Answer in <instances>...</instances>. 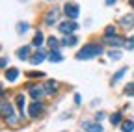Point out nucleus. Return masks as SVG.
Here are the masks:
<instances>
[{
  "label": "nucleus",
  "instance_id": "nucleus-19",
  "mask_svg": "<svg viewBox=\"0 0 134 132\" xmlns=\"http://www.w3.org/2000/svg\"><path fill=\"white\" fill-rule=\"evenodd\" d=\"M43 41H45V37H43V34H41V32H37V34H36V37H34V41H32V45L39 48V47L43 45Z\"/></svg>",
  "mask_w": 134,
  "mask_h": 132
},
{
  "label": "nucleus",
  "instance_id": "nucleus-27",
  "mask_svg": "<svg viewBox=\"0 0 134 132\" xmlns=\"http://www.w3.org/2000/svg\"><path fill=\"white\" fill-rule=\"evenodd\" d=\"M108 56H110L112 60H119V58H121V52H114V50H110Z\"/></svg>",
  "mask_w": 134,
  "mask_h": 132
},
{
  "label": "nucleus",
  "instance_id": "nucleus-30",
  "mask_svg": "<svg viewBox=\"0 0 134 132\" xmlns=\"http://www.w3.org/2000/svg\"><path fill=\"white\" fill-rule=\"evenodd\" d=\"M0 63H2V67H6V65H8V58H2V61H0Z\"/></svg>",
  "mask_w": 134,
  "mask_h": 132
},
{
  "label": "nucleus",
  "instance_id": "nucleus-14",
  "mask_svg": "<svg viewBox=\"0 0 134 132\" xmlns=\"http://www.w3.org/2000/svg\"><path fill=\"white\" fill-rule=\"evenodd\" d=\"M17 58L19 60H28L30 58V47H21L17 50Z\"/></svg>",
  "mask_w": 134,
  "mask_h": 132
},
{
  "label": "nucleus",
  "instance_id": "nucleus-25",
  "mask_svg": "<svg viewBox=\"0 0 134 132\" xmlns=\"http://www.w3.org/2000/svg\"><path fill=\"white\" fill-rule=\"evenodd\" d=\"M125 93L130 95V97H134V82H129V84L125 86Z\"/></svg>",
  "mask_w": 134,
  "mask_h": 132
},
{
  "label": "nucleus",
  "instance_id": "nucleus-17",
  "mask_svg": "<svg viewBox=\"0 0 134 132\" xmlns=\"http://www.w3.org/2000/svg\"><path fill=\"white\" fill-rule=\"evenodd\" d=\"M28 30H30V24L28 22H17V34H19V36L26 34Z\"/></svg>",
  "mask_w": 134,
  "mask_h": 132
},
{
  "label": "nucleus",
  "instance_id": "nucleus-7",
  "mask_svg": "<svg viewBox=\"0 0 134 132\" xmlns=\"http://www.w3.org/2000/svg\"><path fill=\"white\" fill-rule=\"evenodd\" d=\"M28 89H30V95H32L34 101H39L43 95H47L45 89H43V88H37V86H28Z\"/></svg>",
  "mask_w": 134,
  "mask_h": 132
},
{
  "label": "nucleus",
  "instance_id": "nucleus-9",
  "mask_svg": "<svg viewBox=\"0 0 134 132\" xmlns=\"http://www.w3.org/2000/svg\"><path fill=\"white\" fill-rule=\"evenodd\" d=\"M84 127V130L86 132H103V127H100L99 123H91V121H86L82 125Z\"/></svg>",
  "mask_w": 134,
  "mask_h": 132
},
{
  "label": "nucleus",
  "instance_id": "nucleus-28",
  "mask_svg": "<svg viewBox=\"0 0 134 132\" xmlns=\"http://www.w3.org/2000/svg\"><path fill=\"white\" fill-rule=\"evenodd\" d=\"M127 48H129V50H132V48H134V36H132L130 39H127Z\"/></svg>",
  "mask_w": 134,
  "mask_h": 132
},
{
  "label": "nucleus",
  "instance_id": "nucleus-8",
  "mask_svg": "<svg viewBox=\"0 0 134 132\" xmlns=\"http://www.w3.org/2000/svg\"><path fill=\"white\" fill-rule=\"evenodd\" d=\"M43 89H45V93H47V95H54V93H56V89H58V84H56L54 80H45Z\"/></svg>",
  "mask_w": 134,
  "mask_h": 132
},
{
  "label": "nucleus",
  "instance_id": "nucleus-12",
  "mask_svg": "<svg viewBox=\"0 0 134 132\" xmlns=\"http://www.w3.org/2000/svg\"><path fill=\"white\" fill-rule=\"evenodd\" d=\"M108 45H114V47H121V45H127V41L123 39V37H117V36H114V37H108V39H104Z\"/></svg>",
  "mask_w": 134,
  "mask_h": 132
},
{
  "label": "nucleus",
  "instance_id": "nucleus-26",
  "mask_svg": "<svg viewBox=\"0 0 134 132\" xmlns=\"http://www.w3.org/2000/svg\"><path fill=\"white\" fill-rule=\"evenodd\" d=\"M26 76H28V78H39V76H45V74H43L41 71H28Z\"/></svg>",
  "mask_w": 134,
  "mask_h": 132
},
{
  "label": "nucleus",
  "instance_id": "nucleus-21",
  "mask_svg": "<svg viewBox=\"0 0 134 132\" xmlns=\"http://www.w3.org/2000/svg\"><path fill=\"white\" fill-rule=\"evenodd\" d=\"M114 36H115V26H114V24L106 26V28H104V39H108V37H114Z\"/></svg>",
  "mask_w": 134,
  "mask_h": 132
},
{
  "label": "nucleus",
  "instance_id": "nucleus-1",
  "mask_svg": "<svg viewBox=\"0 0 134 132\" xmlns=\"http://www.w3.org/2000/svg\"><path fill=\"white\" fill-rule=\"evenodd\" d=\"M103 54V47L99 43H88L84 45L82 50L76 52V60H90V58H97Z\"/></svg>",
  "mask_w": 134,
  "mask_h": 132
},
{
  "label": "nucleus",
  "instance_id": "nucleus-11",
  "mask_svg": "<svg viewBox=\"0 0 134 132\" xmlns=\"http://www.w3.org/2000/svg\"><path fill=\"white\" fill-rule=\"evenodd\" d=\"M76 43H78L76 36H63V39H62V45H65V47H75Z\"/></svg>",
  "mask_w": 134,
  "mask_h": 132
},
{
  "label": "nucleus",
  "instance_id": "nucleus-15",
  "mask_svg": "<svg viewBox=\"0 0 134 132\" xmlns=\"http://www.w3.org/2000/svg\"><path fill=\"white\" fill-rule=\"evenodd\" d=\"M17 78H19V69H8V71H6V80L15 82Z\"/></svg>",
  "mask_w": 134,
  "mask_h": 132
},
{
  "label": "nucleus",
  "instance_id": "nucleus-6",
  "mask_svg": "<svg viewBox=\"0 0 134 132\" xmlns=\"http://www.w3.org/2000/svg\"><path fill=\"white\" fill-rule=\"evenodd\" d=\"M58 17H60V9L58 8H50L48 9V13L45 15V24H54V21H58Z\"/></svg>",
  "mask_w": 134,
  "mask_h": 132
},
{
  "label": "nucleus",
  "instance_id": "nucleus-32",
  "mask_svg": "<svg viewBox=\"0 0 134 132\" xmlns=\"http://www.w3.org/2000/svg\"><path fill=\"white\" fill-rule=\"evenodd\" d=\"M112 4H115V0H106V6H112Z\"/></svg>",
  "mask_w": 134,
  "mask_h": 132
},
{
  "label": "nucleus",
  "instance_id": "nucleus-33",
  "mask_svg": "<svg viewBox=\"0 0 134 132\" xmlns=\"http://www.w3.org/2000/svg\"><path fill=\"white\" fill-rule=\"evenodd\" d=\"M129 4H130V6H132V8H134V0H129Z\"/></svg>",
  "mask_w": 134,
  "mask_h": 132
},
{
  "label": "nucleus",
  "instance_id": "nucleus-2",
  "mask_svg": "<svg viewBox=\"0 0 134 132\" xmlns=\"http://www.w3.org/2000/svg\"><path fill=\"white\" fill-rule=\"evenodd\" d=\"M2 113H4V119H6V123H15L13 106H11V102H8V101H6V99H2Z\"/></svg>",
  "mask_w": 134,
  "mask_h": 132
},
{
  "label": "nucleus",
  "instance_id": "nucleus-10",
  "mask_svg": "<svg viewBox=\"0 0 134 132\" xmlns=\"http://www.w3.org/2000/svg\"><path fill=\"white\" fill-rule=\"evenodd\" d=\"M45 58H48V56L45 54V50H36V54L30 58V63H32V65H37V63H41Z\"/></svg>",
  "mask_w": 134,
  "mask_h": 132
},
{
  "label": "nucleus",
  "instance_id": "nucleus-22",
  "mask_svg": "<svg viewBox=\"0 0 134 132\" xmlns=\"http://www.w3.org/2000/svg\"><path fill=\"white\" fill-rule=\"evenodd\" d=\"M48 60H50V61H62V60H63V56H62L58 50H50V54H48Z\"/></svg>",
  "mask_w": 134,
  "mask_h": 132
},
{
  "label": "nucleus",
  "instance_id": "nucleus-18",
  "mask_svg": "<svg viewBox=\"0 0 134 132\" xmlns=\"http://www.w3.org/2000/svg\"><path fill=\"white\" fill-rule=\"evenodd\" d=\"M47 45H48V48H50V50H58V48H60V41H58L56 37H48Z\"/></svg>",
  "mask_w": 134,
  "mask_h": 132
},
{
  "label": "nucleus",
  "instance_id": "nucleus-13",
  "mask_svg": "<svg viewBox=\"0 0 134 132\" xmlns=\"http://www.w3.org/2000/svg\"><path fill=\"white\" fill-rule=\"evenodd\" d=\"M15 104H17V108H19L21 115L24 117V104H26V101H24V95H17V99H15Z\"/></svg>",
  "mask_w": 134,
  "mask_h": 132
},
{
  "label": "nucleus",
  "instance_id": "nucleus-3",
  "mask_svg": "<svg viewBox=\"0 0 134 132\" xmlns=\"http://www.w3.org/2000/svg\"><path fill=\"white\" fill-rule=\"evenodd\" d=\"M63 13H65L71 21H75V19L78 17V13H80V8H78V4H75V2H67V4L63 6Z\"/></svg>",
  "mask_w": 134,
  "mask_h": 132
},
{
  "label": "nucleus",
  "instance_id": "nucleus-4",
  "mask_svg": "<svg viewBox=\"0 0 134 132\" xmlns=\"http://www.w3.org/2000/svg\"><path fill=\"white\" fill-rule=\"evenodd\" d=\"M58 30L62 32V34H65V36H71L75 30H78V24L75 21H65V22H60Z\"/></svg>",
  "mask_w": 134,
  "mask_h": 132
},
{
  "label": "nucleus",
  "instance_id": "nucleus-16",
  "mask_svg": "<svg viewBox=\"0 0 134 132\" xmlns=\"http://www.w3.org/2000/svg\"><path fill=\"white\" fill-rule=\"evenodd\" d=\"M121 26H129V28H132L134 26V15H125V17L121 19Z\"/></svg>",
  "mask_w": 134,
  "mask_h": 132
},
{
  "label": "nucleus",
  "instance_id": "nucleus-5",
  "mask_svg": "<svg viewBox=\"0 0 134 132\" xmlns=\"http://www.w3.org/2000/svg\"><path fill=\"white\" fill-rule=\"evenodd\" d=\"M43 110H45V106H43L41 102L34 101V102L30 104V108H28V115H30V117H39V115L43 113Z\"/></svg>",
  "mask_w": 134,
  "mask_h": 132
},
{
  "label": "nucleus",
  "instance_id": "nucleus-31",
  "mask_svg": "<svg viewBox=\"0 0 134 132\" xmlns=\"http://www.w3.org/2000/svg\"><path fill=\"white\" fill-rule=\"evenodd\" d=\"M75 102H76V104H80V95H78V93L75 95Z\"/></svg>",
  "mask_w": 134,
  "mask_h": 132
},
{
  "label": "nucleus",
  "instance_id": "nucleus-23",
  "mask_svg": "<svg viewBox=\"0 0 134 132\" xmlns=\"http://www.w3.org/2000/svg\"><path fill=\"white\" fill-rule=\"evenodd\" d=\"M121 130L123 132H132L134 130V123L132 121H123L121 123Z\"/></svg>",
  "mask_w": 134,
  "mask_h": 132
},
{
  "label": "nucleus",
  "instance_id": "nucleus-20",
  "mask_svg": "<svg viewBox=\"0 0 134 132\" xmlns=\"http://www.w3.org/2000/svg\"><path fill=\"white\" fill-rule=\"evenodd\" d=\"M127 71H129V67H123V69H119V71H117V73L112 76V84H115L117 80H121V78H123V74H125Z\"/></svg>",
  "mask_w": 134,
  "mask_h": 132
},
{
  "label": "nucleus",
  "instance_id": "nucleus-24",
  "mask_svg": "<svg viewBox=\"0 0 134 132\" xmlns=\"http://www.w3.org/2000/svg\"><path fill=\"white\" fill-rule=\"evenodd\" d=\"M110 123H112V125H119V123H121V112L112 113V115H110Z\"/></svg>",
  "mask_w": 134,
  "mask_h": 132
},
{
  "label": "nucleus",
  "instance_id": "nucleus-29",
  "mask_svg": "<svg viewBox=\"0 0 134 132\" xmlns=\"http://www.w3.org/2000/svg\"><path fill=\"white\" fill-rule=\"evenodd\" d=\"M95 119H97V121L104 119V113H103V112H97V113H95Z\"/></svg>",
  "mask_w": 134,
  "mask_h": 132
}]
</instances>
